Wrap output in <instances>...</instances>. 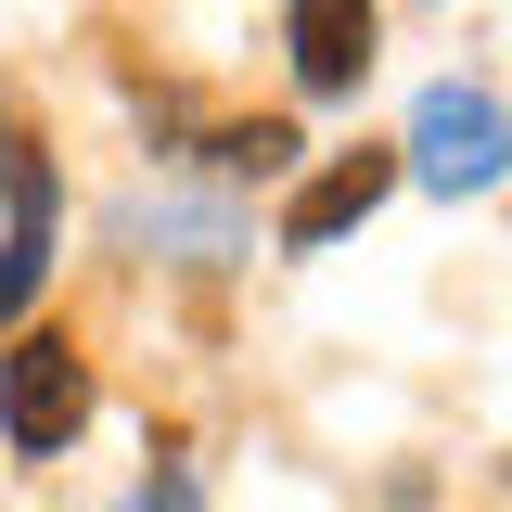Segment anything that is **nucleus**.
Returning <instances> with one entry per match:
<instances>
[{
	"instance_id": "f257e3e1",
	"label": "nucleus",
	"mask_w": 512,
	"mask_h": 512,
	"mask_svg": "<svg viewBox=\"0 0 512 512\" xmlns=\"http://www.w3.org/2000/svg\"><path fill=\"white\" fill-rule=\"evenodd\" d=\"M77 423H90V359H77L64 333H26L13 372H0V436L26 448V461H52Z\"/></svg>"
},
{
	"instance_id": "39448f33",
	"label": "nucleus",
	"mask_w": 512,
	"mask_h": 512,
	"mask_svg": "<svg viewBox=\"0 0 512 512\" xmlns=\"http://www.w3.org/2000/svg\"><path fill=\"white\" fill-rule=\"evenodd\" d=\"M359 64H372V0H295V77L359 90Z\"/></svg>"
},
{
	"instance_id": "7ed1b4c3",
	"label": "nucleus",
	"mask_w": 512,
	"mask_h": 512,
	"mask_svg": "<svg viewBox=\"0 0 512 512\" xmlns=\"http://www.w3.org/2000/svg\"><path fill=\"white\" fill-rule=\"evenodd\" d=\"M0 205H13V231H0V320H13L26 295H39V269H52V218H64L39 141H0Z\"/></svg>"
},
{
	"instance_id": "20e7f679",
	"label": "nucleus",
	"mask_w": 512,
	"mask_h": 512,
	"mask_svg": "<svg viewBox=\"0 0 512 512\" xmlns=\"http://www.w3.org/2000/svg\"><path fill=\"white\" fill-rule=\"evenodd\" d=\"M384 180H397V154H372V141H359V154H333V167H320V180L282 205V244H295V256H320L333 231H359V218L384 205Z\"/></svg>"
},
{
	"instance_id": "f03ea898",
	"label": "nucleus",
	"mask_w": 512,
	"mask_h": 512,
	"mask_svg": "<svg viewBox=\"0 0 512 512\" xmlns=\"http://www.w3.org/2000/svg\"><path fill=\"white\" fill-rule=\"evenodd\" d=\"M410 154H423V180L474 192V180H500V167H512V116L487 103V90H436L423 128H410Z\"/></svg>"
}]
</instances>
